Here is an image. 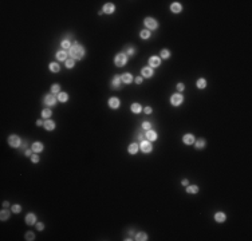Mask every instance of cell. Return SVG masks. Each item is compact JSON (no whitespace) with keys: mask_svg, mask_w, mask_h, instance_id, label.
I'll return each mask as SVG.
<instances>
[{"mask_svg":"<svg viewBox=\"0 0 252 241\" xmlns=\"http://www.w3.org/2000/svg\"><path fill=\"white\" fill-rule=\"evenodd\" d=\"M69 54H70L71 59H74V60H81L85 58V54H86V50L83 47L82 44H79L78 42H75L73 43V46L70 47L69 50Z\"/></svg>","mask_w":252,"mask_h":241,"instance_id":"cell-1","label":"cell"},{"mask_svg":"<svg viewBox=\"0 0 252 241\" xmlns=\"http://www.w3.org/2000/svg\"><path fill=\"white\" fill-rule=\"evenodd\" d=\"M129 60V58L125 55L124 52H121L118 54V55H116V58H114V64L117 66V67H124L126 63H128Z\"/></svg>","mask_w":252,"mask_h":241,"instance_id":"cell-2","label":"cell"},{"mask_svg":"<svg viewBox=\"0 0 252 241\" xmlns=\"http://www.w3.org/2000/svg\"><path fill=\"white\" fill-rule=\"evenodd\" d=\"M44 105H47V106H55L56 105V102H58V97H55L52 93H50V94H47L44 97Z\"/></svg>","mask_w":252,"mask_h":241,"instance_id":"cell-3","label":"cell"},{"mask_svg":"<svg viewBox=\"0 0 252 241\" xmlns=\"http://www.w3.org/2000/svg\"><path fill=\"white\" fill-rule=\"evenodd\" d=\"M140 149L142 150V153L148 154V153H150V151L153 150L152 142H150V141H148V139H144V141H141V146H140Z\"/></svg>","mask_w":252,"mask_h":241,"instance_id":"cell-4","label":"cell"},{"mask_svg":"<svg viewBox=\"0 0 252 241\" xmlns=\"http://www.w3.org/2000/svg\"><path fill=\"white\" fill-rule=\"evenodd\" d=\"M8 145L9 146H12V147H19L22 145V139L15 134L9 135L8 137Z\"/></svg>","mask_w":252,"mask_h":241,"instance_id":"cell-5","label":"cell"},{"mask_svg":"<svg viewBox=\"0 0 252 241\" xmlns=\"http://www.w3.org/2000/svg\"><path fill=\"white\" fill-rule=\"evenodd\" d=\"M161 66V58L157 56V55H153V56H150L149 59V67H152V68H157Z\"/></svg>","mask_w":252,"mask_h":241,"instance_id":"cell-6","label":"cell"},{"mask_svg":"<svg viewBox=\"0 0 252 241\" xmlns=\"http://www.w3.org/2000/svg\"><path fill=\"white\" fill-rule=\"evenodd\" d=\"M182 102H184V97H182L180 93H178V94H173L172 98H170V103H172L173 106H180Z\"/></svg>","mask_w":252,"mask_h":241,"instance_id":"cell-7","label":"cell"},{"mask_svg":"<svg viewBox=\"0 0 252 241\" xmlns=\"http://www.w3.org/2000/svg\"><path fill=\"white\" fill-rule=\"evenodd\" d=\"M145 26H146V28L149 30H156L158 27V23L156 21V19H153V17H146L144 20Z\"/></svg>","mask_w":252,"mask_h":241,"instance_id":"cell-8","label":"cell"},{"mask_svg":"<svg viewBox=\"0 0 252 241\" xmlns=\"http://www.w3.org/2000/svg\"><path fill=\"white\" fill-rule=\"evenodd\" d=\"M157 131L153 130V129H150V130L148 131H145V139H148V141H150V142H153V141H156L157 139Z\"/></svg>","mask_w":252,"mask_h":241,"instance_id":"cell-9","label":"cell"},{"mask_svg":"<svg viewBox=\"0 0 252 241\" xmlns=\"http://www.w3.org/2000/svg\"><path fill=\"white\" fill-rule=\"evenodd\" d=\"M121 85H122L121 77H120V75H116V77L112 79V87L114 89V90H120V89H121Z\"/></svg>","mask_w":252,"mask_h":241,"instance_id":"cell-10","label":"cell"},{"mask_svg":"<svg viewBox=\"0 0 252 241\" xmlns=\"http://www.w3.org/2000/svg\"><path fill=\"white\" fill-rule=\"evenodd\" d=\"M102 11H103V13H106V15H112V13L116 11V5L113 4V3H106V4L103 5Z\"/></svg>","mask_w":252,"mask_h":241,"instance_id":"cell-11","label":"cell"},{"mask_svg":"<svg viewBox=\"0 0 252 241\" xmlns=\"http://www.w3.org/2000/svg\"><path fill=\"white\" fill-rule=\"evenodd\" d=\"M109 106L112 107V109H114V110H117V109L121 106L120 99L117 98V97H112V98L109 99Z\"/></svg>","mask_w":252,"mask_h":241,"instance_id":"cell-12","label":"cell"},{"mask_svg":"<svg viewBox=\"0 0 252 241\" xmlns=\"http://www.w3.org/2000/svg\"><path fill=\"white\" fill-rule=\"evenodd\" d=\"M60 46H62V48H65V50H70V47L73 46V44H71V36H70V35H67L65 39H62Z\"/></svg>","mask_w":252,"mask_h":241,"instance_id":"cell-13","label":"cell"},{"mask_svg":"<svg viewBox=\"0 0 252 241\" xmlns=\"http://www.w3.org/2000/svg\"><path fill=\"white\" fill-rule=\"evenodd\" d=\"M31 149H32L34 153H42L43 151V149H44V146H43V143L42 142H34L32 143V146H31Z\"/></svg>","mask_w":252,"mask_h":241,"instance_id":"cell-14","label":"cell"},{"mask_svg":"<svg viewBox=\"0 0 252 241\" xmlns=\"http://www.w3.org/2000/svg\"><path fill=\"white\" fill-rule=\"evenodd\" d=\"M121 81H122V83L129 85V83L133 82V75H132V74H129V73L122 74V75H121Z\"/></svg>","mask_w":252,"mask_h":241,"instance_id":"cell-15","label":"cell"},{"mask_svg":"<svg viewBox=\"0 0 252 241\" xmlns=\"http://www.w3.org/2000/svg\"><path fill=\"white\" fill-rule=\"evenodd\" d=\"M170 11L173 13H180L182 11V5L180 4V3H177V1H174V3H172V5H170Z\"/></svg>","mask_w":252,"mask_h":241,"instance_id":"cell-16","label":"cell"},{"mask_svg":"<svg viewBox=\"0 0 252 241\" xmlns=\"http://www.w3.org/2000/svg\"><path fill=\"white\" fill-rule=\"evenodd\" d=\"M182 142L185 143V145H193L194 143L193 134H185L184 137H182Z\"/></svg>","mask_w":252,"mask_h":241,"instance_id":"cell-17","label":"cell"},{"mask_svg":"<svg viewBox=\"0 0 252 241\" xmlns=\"http://www.w3.org/2000/svg\"><path fill=\"white\" fill-rule=\"evenodd\" d=\"M141 74H142L144 78H152L153 77V68H152V67H144L142 71H141Z\"/></svg>","mask_w":252,"mask_h":241,"instance_id":"cell-18","label":"cell"},{"mask_svg":"<svg viewBox=\"0 0 252 241\" xmlns=\"http://www.w3.org/2000/svg\"><path fill=\"white\" fill-rule=\"evenodd\" d=\"M36 222V216L34 214V213H28L27 216H26V224L27 225H32Z\"/></svg>","mask_w":252,"mask_h":241,"instance_id":"cell-19","label":"cell"},{"mask_svg":"<svg viewBox=\"0 0 252 241\" xmlns=\"http://www.w3.org/2000/svg\"><path fill=\"white\" fill-rule=\"evenodd\" d=\"M124 54L128 58H130V56H133V55L136 54V48H134L133 46H126V47H125V50H124Z\"/></svg>","mask_w":252,"mask_h":241,"instance_id":"cell-20","label":"cell"},{"mask_svg":"<svg viewBox=\"0 0 252 241\" xmlns=\"http://www.w3.org/2000/svg\"><path fill=\"white\" fill-rule=\"evenodd\" d=\"M44 129L47 131H52L55 129V122L54 121H51V119H47V121H44Z\"/></svg>","mask_w":252,"mask_h":241,"instance_id":"cell-21","label":"cell"},{"mask_svg":"<svg viewBox=\"0 0 252 241\" xmlns=\"http://www.w3.org/2000/svg\"><path fill=\"white\" fill-rule=\"evenodd\" d=\"M67 55H69V54H67L65 50H60V51L56 52V59H58V60H62V62L63 60L66 62L67 60Z\"/></svg>","mask_w":252,"mask_h":241,"instance_id":"cell-22","label":"cell"},{"mask_svg":"<svg viewBox=\"0 0 252 241\" xmlns=\"http://www.w3.org/2000/svg\"><path fill=\"white\" fill-rule=\"evenodd\" d=\"M129 153H130V154H137V153H138V150H140V146H138V145H137L136 142L134 143H130V145H129Z\"/></svg>","mask_w":252,"mask_h":241,"instance_id":"cell-23","label":"cell"},{"mask_svg":"<svg viewBox=\"0 0 252 241\" xmlns=\"http://www.w3.org/2000/svg\"><path fill=\"white\" fill-rule=\"evenodd\" d=\"M130 110H132V113H134V114H140L141 111H142V106H141L140 103H133L132 106H130Z\"/></svg>","mask_w":252,"mask_h":241,"instance_id":"cell-24","label":"cell"},{"mask_svg":"<svg viewBox=\"0 0 252 241\" xmlns=\"http://www.w3.org/2000/svg\"><path fill=\"white\" fill-rule=\"evenodd\" d=\"M215 220L217 221V222H224V221L227 220V216H225V213H223V212H217L215 214Z\"/></svg>","mask_w":252,"mask_h":241,"instance_id":"cell-25","label":"cell"},{"mask_svg":"<svg viewBox=\"0 0 252 241\" xmlns=\"http://www.w3.org/2000/svg\"><path fill=\"white\" fill-rule=\"evenodd\" d=\"M186 193H189V194H196V193H198V186L197 185H188V186H186Z\"/></svg>","mask_w":252,"mask_h":241,"instance_id":"cell-26","label":"cell"},{"mask_svg":"<svg viewBox=\"0 0 252 241\" xmlns=\"http://www.w3.org/2000/svg\"><path fill=\"white\" fill-rule=\"evenodd\" d=\"M48 67H50V71H51V73H59V71H60V66H59L58 63H55V62L50 63Z\"/></svg>","mask_w":252,"mask_h":241,"instance_id":"cell-27","label":"cell"},{"mask_svg":"<svg viewBox=\"0 0 252 241\" xmlns=\"http://www.w3.org/2000/svg\"><path fill=\"white\" fill-rule=\"evenodd\" d=\"M58 101H59V102H62V103H66L67 101H69V94H67V93H62V91H60V93L58 94Z\"/></svg>","mask_w":252,"mask_h":241,"instance_id":"cell-28","label":"cell"},{"mask_svg":"<svg viewBox=\"0 0 252 241\" xmlns=\"http://www.w3.org/2000/svg\"><path fill=\"white\" fill-rule=\"evenodd\" d=\"M136 240H138V241H145V240H148V234H146L145 232L137 233V234H136Z\"/></svg>","mask_w":252,"mask_h":241,"instance_id":"cell-29","label":"cell"},{"mask_svg":"<svg viewBox=\"0 0 252 241\" xmlns=\"http://www.w3.org/2000/svg\"><path fill=\"white\" fill-rule=\"evenodd\" d=\"M197 87L200 89V90L205 89V87H207V81H205L204 78H200V79L197 81Z\"/></svg>","mask_w":252,"mask_h":241,"instance_id":"cell-30","label":"cell"},{"mask_svg":"<svg viewBox=\"0 0 252 241\" xmlns=\"http://www.w3.org/2000/svg\"><path fill=\"white\" fill-rule=\"evenodd\" d=\"M194 146H196V149H203L205 146V139L200 138L198 141H194Z\"/></svg>","mask_w":252,"mask_h":241,"instance_id":"cell-31","label":"cell"},{"mask_svg":"<svg viewBox=\"0 0 252 241\" xmlns=\"http://www.w3.org/2000/svg\"><path fill=\"white\" fill-rule=\"evenodd\" d=\"M0 218H1V221L8 220V218H9V212H8V210H5V209H3V210L0 212Z\"/></svg>","mask_w":252,"mask_h":241,"instance_id":"cell-32","label":"cell"},{"mask_svg":"<svg viewBox=\"0 0 252 241\" xmlns=\"http://www.w3.org/2000/svg\"><path fill=\"white\" fill-rule=\"evenodd\" d=\"M150 31L149 30H144V31H141V34H140V36H141V39H149L150 38Z\"/></svg>","mask_w":252,"mask_h":241,"instance_id":"cell-33","label":"cell"},{"mask_svg":"<svg viewBox=\"0 0 252 241\" xmlns=\"http://www.w3.org/2000/svg\"><path fill=\"white\" fill-rule=\"evenodd\" d=\"M160 56H161L162 59H169V58H170V51H169V50L164 48L161 51V54H160Z\"/></svg>","mask_w":252,"mask_h":241,"instance_id":"cell-34","label":"cell"},{"mask_svg":"<svg viewBox=\"0 0 252 241\" xmlns=\"http://www.w3.org/2000/svg\"><path fill=\"white\" fill-rule=\"evenodd\" d=\"M51 93H52V94H59V93H60V86H59L58 83H55V85L51 86Z\"/></svg>","mask_w":252,"mask_h":241,"instance_id":"cell-35","label":"cell"},{"mask_svg":"<svg viewBox=\"0 0 252 241\" xmlns=\"http://www.w3.org/2000/svg\"><path fill=\"white\" fill-rule=\"evenodd\" d=\"M51 115H52V111L50 110V109H44V110L42 111V117H43V118H47V119H48Z\"/></svg>","mask_w":252,"mask_h":241,"instance_id":"cell-36","label":"cell"},{"mask_svg":"<svg viewBox=\"0 0 252 241\" xmlns=\"http://www.w3.org/2000/svg\"><path fill=\"white\" fill-rule=\"evenodd\" d=\"M141 127H142L145 131H148V130H150V129H152V123H150V122H142Z\"/></svg>","mask_w":252,"mask_h":241,"instance_id":"cell-37","label":"cell"},{"mask_svg":"<svg viewBox=\"0 0 252 241\" xmlns=\"http://www.w3.org/2000/svg\"><path fill=\"white\" fill-rule=\"evenodd\" d=\"M74 66H75V60H74V59H67V60H66V67H67V68H73Z\"/></svg>","mask_w":252,"mask_h":241,"instance_id":"cell-38","label":"cell"},{"mask_svg":"<svg viewBox=\"0 0 252 241\" xmlns=\"http://www.w3.org/2000/svg\"><path fill=\"white\" fill-rule=\"evenodd\" d=\"M26 240H28V241L35 240V234H34L32 232H27L26 233Z\"/></svg>","mask_w":252,"mask_h":241,"instance_id":"cell-39","label":"cell"},{"mask_svg":"<svg viewBox=\"0 0 252 241\" xmlns=\"http://www.w3.org/2000/svg\"><path fill=\"white\" fill-rule=\"evenodd\" d=\"M12 212L13 213H20L22 212V206H20V205H17V204L13 205V206H12Z\"/></svg>","mask_w":252,"mask_h":241,"instance_id":"cell-40","label":"cell"},{"mask_svg":"<svg viewBox=\"0 0 252 241\" xmlns=\"http://www.w3.org/2000/svg\"><path fill=\"white\" fill-rule=\"evenodd\" d=\"M31 161H32L34 164H38V162H39V155H38L36 153H35V154H32V155H31Z\"/></svg>","mask_w":252,"mask_h":241,"instance_id":"cell-41","label":"cell"},{"mask_svg":"<svg viewBox=\"0 0 252 241\" xmlns=\"http://www.w3.org/2000/svg\"><path fill=\"white\" fill-rule=\"evenodd\" d=\"M137 138H138V141H144L145 139V133H138V134H137Z\"/></svg>","mask_w":252,"mask_h":241,"instance_id":"cell-42","label":"cell"},{"mask_svg":"<svg viewBox=\"0 0 252 241\" xmlns=\"http://www.w3.org/2000/svg\"><path fill=\"white\" fill-rule=\"evenodd\" d=\"M144 111L146 113V114H152V113H153V109H152L150 106H146V107L144 109Z\"/></svg>","mask_w":252,"mask_h":241,"instance_id":"cell-43","label":"cell"},{"mask_svg":"<svg viewBox=\"0 0 252 241\" xmlns=\"http://www.w3.org/2000/svg\"><path fill=\"white\" fill-rule=\"evenodd\" d=\"M177 90L180 91V93L185 90V86H184V83H178V85H177Z\"/></svg>","mask_w":252,"mask_h":241,"instance_id":"cell-44","label":"cell"},{"mask_svg":"<svg viewBox=\"0 0 252 241\" xmlns=\"http://www.w3.org/2000/svg\"><path fill=\"white\" fill-rule=\"evenodd\" d=\"M36 229H38V230H43V229H44V225L42 224V222H38V224H36Z\"/></svg>","mask_w":252,"mask_h":241,"instance_id":"cell-45","label":"cell"},{"mask_svg":"<svg viewBox=\"0 0 252 241\" xmlns=\"http://www.w3.org/2000/svg\"><path fill=\"white\" fill-rule=\"evenodd\" d=\"M136 83L137 85H141V83H142V77H137L136 78Z\"/></svg>","mask_w":252,"mask_h":241,"instance_id":"cell-46","label":"cell"},{"mask_svg":"<svg viewBox=\"0 0 252 241\" xmlns=\"http://www.w3.org/2000/svg\"><path fill=\"white\" fill-rule=\"evenodd\" d=\"M24 153H26V155H27V157H31V155H32V149H31V150H26Z\"/></svg>","mask_w":252,"mask_h":241,"instance_id":"cell-47","label":"cell"},{"mask_svg":"<svg viewBox=\"0 0 252 241\" xmlns=\"http://www.w3.org/2000/svg\"><path fill=\"white\" fill-rule=\"evenodd\" d=\"M36 125H38V126H43V125H44V122H42L40 119H39V121L36 122Z\"/></svg>","mask_w":252,"mask_h":241,"instance_id":"cell-48","label":"cell"},{"mask_svg":"<svg viewBox=\"0 0 252 241\" xmlns=\"http://www.w3.org/2000/svg\"><path fill=\"white\" fill-rule=\"evenodd\" d=\"M188 184H189V182H188V180H182V185H185V186H188Z\"/></svg>","mask_w":252,"mask_h":241,"instance_id":"cell-49","label":"cell"},{"mask_svg":"<svg viewBox=\"0 0 252 241\" xmlns=\"http://www.w3.org/2000/svg\"><path fill=\"white\" fill-rule=\"evenodd\" d=\"M3 206H4V208H8L9 204H8V202H4V204H3Z\"/></svg>","mask_w":252,"mask_h":241,"instance_id":"cell-50","label":"cell"}]
</instances>
